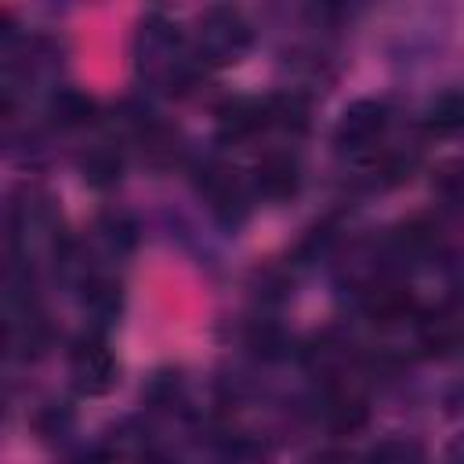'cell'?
I'll return each mask as SVG.
<instances>
[{
    "mask_svg": "<svg viewBox=\"0 0 464 464\" xmlns=\"http://www.w3.org/2000/svg\"><path fill=\"white\" fill-rule=\"evenodd\" d=\"M83 304L94 315H116L120 312V283H112L105 276H91L83 283Z\"/></svg>",
    "mask_w": 464,
    "mask_h": 464,
    "instance_id": "obj_14",
    "label": "cell"
},
{
    "mask_svg": "<svg viewBox=\"0 0 464 464\" xmlns=\"http://www.w3.org/2000/svg\"><path fill=\"white\" fill-rule=\"evenodd\" d=\"M435 181H439V192H442V196H450V199L460 196V174H457V163H450Z\"/></svg>",
    "mask_w": 464,
    "mask_h": 464,
    "instance_id": "obj_17",
    "label": "cell"
},
{
    "mask_svg": "<svg viewBox=\"0 0 464 464\" xmlns=\"http://www.w3.org/2000/svg\"><path fill=\"white\" fill-rule=\"evenodd\" d=\"M80 170H83V181L94 185V188H109L120 181L123 174V152L116 145H94L83 152L80 160Z\"/></svg>",
    "mask_w": 464,
    "mask_h": 464,
    "instance_id": "obj_10",
    "label": "cell"
},
{
    "mask_svg": "<svg viewBox=\"0 0 464 464\" xmlns=\"http://www.w3.org/2000/svg\"><path fill=\"white\" fill-rule=\"evenodd\" d=\"M98 236H102L105 250L116 254V257L120 254H130L134 243H138V228H134V221L127 214H105L102 225H98Z\"/></svg>",
    "mask_w": 464,
    "mask_h": 464,
    "instance_id": "obj_13",
    "label": "cell"
},
{
    "mask_svg": "<svg viewBox=\"0 0 464 464\" xmlns=\"http://www.w3.org/2000/svg\"><path fill=\"white\" fill-rule=\"evenodd\" d=\"M218 123H221V138H232V141L254 138L257 130L272 127V120H268V98H236L232 105L221 109Z\"/></svg>",
    "mask_w": 464,
    "mask_h": 464,
    "instance_id": "obj_6",
    "label": "cell"
},
{
    "mask_svg": "<svg viewBox=\"0 0 464 464\" xmlns=\"http://www.w3.org/2000/svg\"><path fill=\"white\" fill-rule=\"evenodd\" d=\"M22 98V83L11 69H0V109H11Z\"/></svg>",
    "mask_w": 464,
    "mask_h": 464,
    "instance_id": "obj_16",
    "label": "cell"
},
{
    "mask_svg": "<svg viewBox=\"0 0 464 464\" xmlns=\"http://www.w3.org/2000/svg\"><path fill=\"white\" fill-rule=\"evenodd\" d=\"M250 188H254L261 199H268V203L290 199V196L301 188V167H297V160L286 156V152H268V156H261L257 167H254Z\"/></svg>",
    "mask_w": 464,
    "mask_h": 464,
    "instance_id": "obj_5",
    "label": "cell"
},
{
    "mask_svg": "<svg viewBox=\"0 0 464 464\" xmlns=\"http://www.w3.org/2000/svg\"><path fill=\"white\" fill-rule=\"evenodd\" d=\"M366 464H417V450L406 442H381Z\"/></svg>",
    "mask_w": 464,
    "mask_h": 464,
    "instance_id": "obj_15",
    "label": "cell"
},
{
    "mask_svg": "<svg viewBox=\"0 0 464 464\" xmlns=\"http://www.w3.org/2000/svg\"><path fill=\"white\" fill-rule=\"evenodd\" d=\"M250 47V25L239 11L232 7H214L203 22H199V40H196V54L210 65H225L236 62L243 51Z\"/></svg>",
    "mask_w": 464,
    "mask_h": 464,
    "instance_id": "obj_2",
    "label": "cell"
},
{
    "mask_svg": "<svg viewBox=\"0 0 464 464\" xmlns=\"http://www.w3.org/2000/svg\"><path fill=\"white\" fill-rule=\"evenodd\" d=\"M413 297H410V290H402V286H395V283H377L370 294H366V312H370V319L373 323H402V319H410L413 315Z\"/></svg>",
    "mask_w": 464,
    "mask_h": 464,
    "instance_id": "obj_7",
    "label": "cell"
},
{
    "mask_svg": "<svg viewBox=\"0 0 464 464\" xmlns=\"http://www.w3.org/2000/svg\"><path fill=\"white\" fill-rule=\"evenodd\" d=\"M323 417H326L330 431L352 435V431H359V428L370 420V406H366V399L355 395V392H330V399H326V406H323Z\"/></svg>",
    "mask_w": 464,
    "mask_h": 464,
    "instance_id": "obj_9",
    "label": "cell"
},
{
    "mask_svg": "<svg viewBox=\"0 0 464 464\" xmlns=\"http://www.w3.org/2000/svg\"><path fill=\"white\" fill-rule=\"evenodd\" d=\"M51 112H54V120H58L62 127H83V123H91V120H94L98 105H94V98H87L83 91L65 87V91H58V94H54Z\"/></svg>",
    "mask_w": 464,
    "mask_h": 464,
    "instance_id": "obj_11",
    "label": "cell"
},
{
    "mask_svg": "<svg viewBox=\"0 0 464 464\" xmlns=\"http://www.w3.org/2000/svg\"><path fill=\"white\" fill-rule=\"evenodd\" d=\"M420 344L431 355H450L460 344V312L457 308H439L420 319Z\"/></svg>",
    "mask_w": 464,
    "mask_h": 464,
    "instance_id": "obj_8",
    "label": "cell"
},
{
    "mask_svg": "<svg viewBox=\"0 0 464 464\" xmlns=\"http://www.w3.org/2000/svg\"><path fill=\"white\" fill-rule=\"evenodd\" d=\"M199 174H203V178H199V188H203V196L210 199V210H214L221 221L236 225V221L246 214V188H243V181L236 178V170H228V167H221V163H207Z\"/></svg>",
    "mask_w": 464,
    "mask_h": 464,
    "instance_id": "obj_4",
    "label": "cell"
},
{
    "mask_svg": "<svg viewBox=\"0 0 464 464\" xmlns=\"http://www.w3.org/2000/svg\"><path fill=\"white\" fill-rule=\"evenodd\" d=\"M384 130H388V105L373 102V98H359L344 109V116L334 130V141L341 152H348L355 160H370V156H377Z\"/></svg>",
    "mask_w": 464,
    "mask_h": 464,
    "instance_id": "obj_1",
    "label": "cell"
},
{
    "mask_svg": "<svg viewBox=\"0 0 464 464\" xmlns=\"http://www.w3.org/2000/svg\"><path fill=\"white\" fill-rule=\"evenodd\" d=\"M460 123H464V98H460V91H442V94L428 105L424 127H428L431 134H453Z\"/></svg>",
    "mask_w": 464,
    "mask_h": 464,
    "instance_id": "obj_12",
    "label": "cell"
},
{
    "mask_svg": "<svg viewBox=\"0 0 464 464\" xmlns=\"http://www.w3.org/2000/svg\"><path fill=\"white\" fill-rule=\"evenodd\" d=\"M69 370H72V384L83 395H102L116 381V359H112L109 344L98 334H83V337L72 341Z\"/></svg>",
    "mask_w": 464,
    "mask_h": 464,
    "instance_id": "obj_3",
    "label": "cell"
}]
</instances>
